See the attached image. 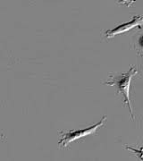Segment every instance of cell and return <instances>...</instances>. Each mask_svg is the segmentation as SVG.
Wrapping results in <instances>:
<instances>
[{
	"instance_id": "cell-3",
	"label": "cell",
	"mask_w": 143,
	"mask_h": 161,
	"mask_svg": "<svg viewBox=\"0 0 143 161\" xmlns=\"http://www.w3.org/2000/svg\"><path fill=\"white\" fill-rule=\"evenodd\" d=\"M143 23V17L142 16H134L132 18V20L129 23H124V24H121L119 26H117L116 28H114L113 30H108L107 31H106V37L107 39H111L113 38L114 35L121 34V33H124L130 30H132L134 27H137L139 26L140 23Z\"/></svg>"
},
{
	"instance_id": "cell-2",
	"label": "cell",
	"mask_w": 143,
	"mask_h": 161,
	"mask_svg": "<svg viewBox=\"0 0 143 161\" xmlns=\"http://www.w3.org/2000/svg\"><path fill=\"white\" fill-rule=\"evenodd\" d=\"M106 121V116H103V118L100 120L99 123H97L96 125H94L93 126L88 127L85 129L82 130H79V131H74V132H62V137L60 139L58 145L60 147H66L71 142H74L76 140H79L80 138L86 137L87 135L92 134L96 132L97 130V128L100 126H102L105 124Z\"/></svg>"
},
{
	"instance_id": "cell-1",
	"label": "cell",
	"mask_w": 143,
	"mask_h": 161,
	"mask_svg": "<svg viewBox=\"0 0 143 161\" xmlns=\"http://www.w3.org/2000/svg\"><path fill=\"white\" fill-rule=\"evenodd\" d=\"M138 74L137 70L135 69L134 66H132L131 69L129 70L128 73L123 74L120 75H110L109 79L105 84H108L111 86H115L117 91L116 94L122 93L124 96V104H128L129 108H130V113L133 118V114H132V108L131 105V100H130V85H131V80L132 78Z\"/></svg>"
},
{
	"instance_id": "cell-4",
	"label": "cell",
	"mask_w": 143,
	"mask_h": 161,
	"mask_svg": "<svg viewBox=\"0 0 143 161\" xmlns=\"http://www.w3.org/2000/svg\"><path fill=\"white\" fill-rule=\"evenodd\" d=\"M135 50L138 55L143 58V31L137 36V40L135 42Z\"/></svg>"
}]
</instances>
